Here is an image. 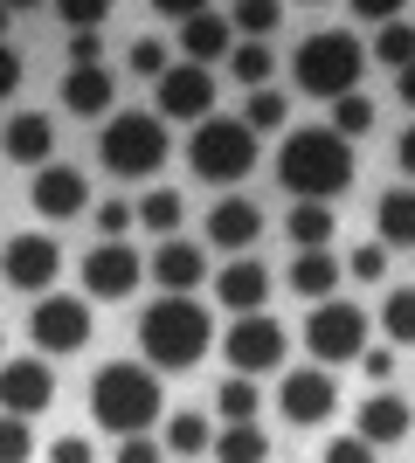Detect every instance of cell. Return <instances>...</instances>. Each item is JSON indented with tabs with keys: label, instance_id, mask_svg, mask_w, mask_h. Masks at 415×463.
Here are the masks:
<instances>
[{
	"label": "cell",
	"instance_id": "1",
	"mask_svg": "<svg viewBox=\"0 0 415 463\" xmlns=\"http://www.w3.org/2000/svg\"><path fill=\"white\" fill-rule=\"evenodd\" d=\"M277 180L297 201H318L333 208V194L354 187V146L333 132V125H297L284 146H277Z\"/></svg>",
	"mask_w": 415,
	"mask_h": 463
},
{
	"label": "cell",
	"instance_id": "2",
	"mask_svg": "<svg viewBox=\"0 0 415 463\" xmlns=\"http://www.w3.org/2000/svg\"><path fill=\"white\" fill-rule=\"evenodd\" d=\"M208 346H215V318H208V305H194V298H159V305L138 311V353H146L153 373L201 367Z\"/></svg>",
	"mask_w": 415,
	"mask_h": 463
},
{
	"label": "cell",
	"instance_id": "3",
	"mask_svg": "<svg viewBox=\"0 0 415 463\" xmlns=\"http://www.w3.org/2000/svg\"><path fill=\"white\" fill-rule=\"evenodd\" d=\"M90 415H98L104 436H153V422H166V394H159V373L146 360H111L90 381Z\"/></svg>",
	"mask_w": 415,
	"mask_h": 463
},
{
	"label": "cell",
	"instance_id": "4",
	"mask_svg": "<svg viewBox=\"0 0 415 463\" xmlns=\"http://www.w3.org/2000/svg\"><path fill=\"white\" fill-rule=\"evenodd\" d=\"M291 77H297L305 97L339 104V97H354L360 77H367V49H360L346 28H312V35L297 42V56H291Z\"/></svg>",
	"mask_w": 415,
	"mask_h": 463
},
{
	"label": "cell",
	"instance_id": "5",
	"mask_svg": "<svg viewBox=\"0 0 415 463\" xmlns=\"http://www.w3.org/2000/svg\"><path fill=\"white\" fill-rule=\"evenodd\" d=\"M166 153H174V138H166L159 111H111V118H104V138H98L104 174H118V180H153L159 166H166Z\"/></svg>",
	"mask_w": 415,
	"mask_h": 463
},
{
	"label": "cell",
	"instance_id": "6",
	"mask_svg": "<svg viewBox=\"0 0 415 463\" xmlns=\"http://www.w3.org/2000/svg\"><path fill=\"white\" fill-rule=\"evenodd\" d=\"M187 166L208 187H236V180L257 174V132L242 118H201L194 138H187Z\"/></svg>",
	"mask_w": 415,
	"mask_h": 463
},
{
	"label": "cell",
	"instance_id": "7",
	"mask_svg": "<svg viewBox=\"0 0 415 463\" xmlns=\"http://www.w3.org/2000/svg\"><path fill=\"white\" fill-rule=\"evenodd\" d=\"M367 332H374V326H367V311H360V305L325 298V305H312V318H305V353L333 373V367H346V360L367 353Z\"/></svg>",
	"mask_w": 415,
	"mask_h": 463
},
{
	"label": "cell",
	"instance_id": "8",
	"mask_svg": "<svg viewBox=\"0 0 415 463\" xmlns=\"http://www.w3.org/2000/svg\"><path fill=\"white\" fill-rule=\"evenodd\" d=\"M284 353H291V332L277 326L270 311L229 318V332H222V360H229V373H242V381H257V373H277V367H284Z\"/></svg>",
	"mask_w": 415,
	"mask_h": 463
},
{
	"label": "cell",
	"instance_id": "9",
	"mask_svg": "<svg viewBox=\"0 0 415 463\" xmlns=\"http://www.w3.org/2000/svg\"><path fill=\"white\" fill-rule=\"evenodd\" d=\"M90 332H98L90 305H83V298H62V290L35 298V311H28V339H35L42 360H70V353H83V346H90Z\"/></svg>",
	"mask_w": 415,
	"mask_h": 463
},
{
	"label": "cell",
	"instance_id": "10",
	"mask_svg": "<svg viewBox=\"0 0 415 463\" xmlns=\"http://www.w3.org/2000/svg\"><path fill=\"white\" fill-rule=\"evenodd\" d=\"M159 90V125H201V118H215V70H194V62H174L166 77L153 83Z\"/></svg>",
	"mask_w": 415,
	"mask_h": 463
},
{
	"label": "cell",
	"instance_id": "11",
	"mask_svg": "<svg viewBox=\"0 0 415 463\" xmlns=\"http://www.w3.org/2000/svg\"><path fill=\"white\" fill-rule=\"evenodd\" d=\"M277 408L291 429H318L325 415H339V381L325 367H291L277 381Z\"/></svg>",
	"mask_w": 415,
	"mask_h": 463
},
{
	"label": "cell",
	"instance_id": "12",
	"mask_svg": "<svg viewBox=\"0 0 415 463\" xmlns=\"http://www.w3.org/2000/svg\"><path fill=\"white\" fill-rule=\"evenodd\" d=\"M62 277V250H56V235H14L7 250H0V284H14V290H35V298H49V284Z\"/></svg>",
	"mask_w": 415,
	"mask_h": 463
},
{
	"label": "cell",
	"instance_id": "13",
	"mask_svg": "<svg viewBox=\"0 0 415 463\" xmlns=\"http://www.w3.org/2000/svg\"><path fill=\"white\" fill-rule=\"evenodd\" d=\"M49 402H56V373H49V360H0V415L35 422Z\"/></svg>",
	"mask_w": 415,
	"mask_h": 463
},
{
	"label": "cell",
	"instance_id": "14",
	"mask_svg": "<svg viewBox=\"0 0 415 463\" xmlns=\"http://www.w3.org/2000/svg\"><path fill=\"white\" fill-rule=\"evenodd\" d=\"M138 277H146V263H138L125 242H98V250H83V298H104V305H118V298H132Z\"/></svg>",
	"mask_w": 415,
	"mask_h": 463
},
{
	"label": "cell",
	"instance_id": "15",
	"mask_svg": "<svg viewBox=\"0 0 415 463\" xmlns=\"http://www.w3.org/2000/svg\"><path fill=\"white\" fill-rule=\"evenodd\" d=\"M153 284H159V298H194L201 284H208V250H194V242H180V235H166L153 250Z\"/></svg>",
	"mask_w": 415,
	"mask_h": 463
},
{
	"label": "cell",
	"instance_id": "16",
	"mask_svg": "<svg viewBox=\"0 0 415 463\" xmlns=\"http://www.w3.org/2000/svg\"><path fill=\"white\" fill-rule=\"evenodd\" d=\"M208 284H215V305H229V318H250V311H263V298H270V270H263L257 256H229Z\"/></svg>",
	"mask_w": 415,
	"mask_h": 463
},
{
	"label": "cell",
	"instance_id": "17",
	"mask_svg": "<svg viewBox=\"0 0 415 463\" xmlns=\"http://www.w3.org/2000/svg\"><path fill=\"white\" fill-rule=\"evenodd\" d=\"M28 201H35V214H42V222H70V214H83V208H90V180H83L77 166L49 159V166L35 174V194H28Z\"/></svg>",
	"mask_w": 415,
	"mask_h": 463
},
{
	"label": "cell",
	"instance_id": "18",
	"mask_svg": "<svg viewBox=\"0 0 415 463\" xmlns=\"http://www.w3.org/2000/svg\"><path fill=\"white\" fill-rule=\"evenodd\" d=\"M367 449H381V443H409L415 436V408L401 402L395 387H374L367 402H360V429H354Z\"/></svg>",
	"mask_w": 415,
	"mask_h": 463
},
{
	"label": "cell",
	"instance_id": "19",
	"mask_svg": "<svg viewBox=\"0 0 415 463\" xmlns=\"http://www.w3.org/2000/svg\"><path fill=\"white\" fill-rule=\"evenodd\" d=\"M0 153H7V166H49L56 159V118L49 111H21L7 118V132H0Z\"/></svg>",
	"mask_w": 415,
	"mask_h": 463
},
{
	"label": "cell",
	"instance_id": "20",
	"mask_svg": "<svg viewBox=\"0 0 415 463\" xmlns=\"http://www.w3.org/2000/svg\"><path fill=\"white\" fill-rule=\"evenodd\" d=\"M257 235H263V208H257V201L229 194V201H215V208H208V250L242 256V250H257Z\"/></svg>",
	"mask_w": 415,
	"mask_h": 463
},
{
	"label": "cell",
	"instance_id": "21",
	"mask_svg": "<svg viewBox=\"0 0 415 463\" xmlns=\"http://www.w3.org/2000/svg\"><path fill=\"white\" fill-rule=\"evenodd\" d=\"M180 49H187V62H194V70H215V62L236 49V28H229V14H222V7H201V14L180 21Z\"/></svg>",
	"mask_w": 415,
	"mask_h": 463
},
{
	"label": "cell",
	"instance_id": "22",
	"mask_svg": "<svg viewBox=\"0 0 415 463\" xmlns=\"http://www.w3.org/2000/svg\"><path fill=\"white\" fill-rule=\"evenodd\" d=\"M62 111L70 118H111V104H118V83H111V70L104 62H90V70H62Z\"/></svg>",
	"mask_w": 415,
	"mask_h": 463
},
{
	"label": "cell",
	"instance_id": "23",
	"mask_svg": "<svg viewBox=\"0 0 415 463\" xmlns=\"http://www.w3.org/2000/svg\"><path fill=\"white\" fill-rule=\"evenodd\" d=\"M374 242L381 250H415V187H388L374 201Z\"/></svg>",
	"mask_w": 415,
	"mask_h": 463
},
{
	"label": "cell",
	"instance_id": "24",
	"mask_svg": "<svg viewBox=\"0 0 415 463\" xmlns=\"http://www.w3.org/2000/svg\"><path fill=\"white\" fill-rule=\"evenodd\" d=\"M339 277H346V263H339L333 250H297V256H291V290H297V298H312V305H325V298H333Z\"/></svg>",
	"mask_w": 415,
	"mask_h": 463
},
{
	"label": "cell",
	"instance_id": "25",
	"mask_svg": "<svg viewBox=\"0 0 415 463\" xmlns=\"http://www.w3.org/2000/svg\"><path fill=\"white\" fill-rule=\"evenodd\" d=\"M208 457L215 463H270V436H263L257 422H229L215 443H208Z\"/></svg>",
	"mask_w": 415,
	"mask_h": 463
},
{
	"label": "cell",
	"instance_id": "26",
	"mask_svg": "<svg viewBox=\"0 0 415 463\" xmlns=\"http://www.w3.org/2000/svg\"><path fill=\"white\" fill-rule=\"evenodd\" d=\"M284 235H291V250H333V208L297 201V208L284 214Z\"/></svg>",
	"mask_w": 415,
	"mask_h": 463
},
{
	"label": "cell",
	"instance_id": "27",
	"mask_svg": "<svg viewBox=\"0 0 415 463\" xmlns=\"http://www.w3.org/2000/svg\"><path fill=\"white\" fill-rule=\"evenodd\" d=\"M381 332H388V346H415V284H401V290H388L381 298Z\"/></svg>",
	"mask_w": 415,
	"mask_h": 463
},
{
	"label": "cell",
	"instance_id": "28",
	"mask_svg": "<svg viewBox=\"0 0 415 463\" xmlns=\"http://www.w3.org/2000/svg\"><path fill=\"white\" fill-rule=\"evenodd\" d=\"M208 443H215V429H208V415H166V443L159 449H174V457H208Z\"/></svg>",
	"mask_w": 415,
	"mask_h": 463
},
{
	"label": "cell",
	"instance_id": "29",
	"mask_svg": "<svg viewBox=\"0 0 415 463\" xmlns=\"http://www.w3.org/2000/svg\"><path fill=\"white\" fill-rule=\"evenodd\" d=\"M257 408H263L257 381H242V373H229V381L215 387V415H222V429H229V422H257Z\"/></svg>",
	"mask_w": 415,
	"mask_h": 463
},
{
	"label": "cell",
	"instance_id": "30",
	"mask_svg": "<svg viewBox=\"0 0 415 463\" xmlns=\"http://www.w3.org/2000/svg\"><path fill=\"white\" fill-rule=\"evenodd\" d=\"M374 62H381V70H395V77L415 62V28H409V14H401V21H388V28L374 35Z\"/></svg>",
	"mask_w": 415,
	"mask_h": 463
},
{
	"label": "cell",
	"instance_id": "31",
	"mask_svg": "<svg viewBox=\"0 0 415 463\" xmlns=\"http://www.w3.org/2000/svg\"><path fill=\"white\" fill-rule=\"evenodd\" d=\"M132 222H146V229L166 242V235L180 229V194H174V187H153V194H146V201L132 208Z\"/></svg>",
	"mask_w": 415,
	"mask_h": 463
},
{
	"label": "cell",
	"instance_id": "32",
	"mask_svg": "<svg viewBox=\"0 0 415 463\" xmlns=\"http://www.w3.org/2000/svg\"><path fill=\"white\" fill-rule=\"evenodd\" d=\"M229 28H236L242 42H263L270 28H284V7H277V0H242L236 14H229Z\"/></svg>",
	"mask_w": 415,
	"mask_h": 463
},
{
	"label": "cell",
	"instance_id": "33",
	"mask_svg": "<svg viewBox=\"0 0 415 463\" xmlns=\"http://www.w3.org/2000/svg\"><path fill=\"white\" fill-rule=\"evenodd\" d=\"M333 132L346 138V146H354L360 132H374V97H367V90H354V97H339V104H333Z\"/></svg>",
	"mask_w": 415,
	"mask_h": 463
},
{
	"label": "cell",
	"instance_id": "34",
	"mask_svg": "<svg viewBox=\"0 0 415 463\" xmlns=\"http://www.w3.org/2000/svg\"><path fill=\"white\" fill-rule=\"evenodd\" d=\"M242 125H250V132H284V125H291V104H284V90H250V111H242Z\"/></svg>",
	"mask_w": 415,
	"mask_h": 463
},
{
	"label": "cell",
	"instance_id": "35",
	"mask_svg": "<svg viewBox=\"0 0 415 463\" xmlns=\"http://www.w3.org/2000/svg\"><path fill=\"white\" fill-rule=\"evenodd\" d=\"M229 62H236V83H250V90H263V83H270V70H277V56L263 49V42H236V49H229Z\"/></svg>",
	"mask_w": 415,
	"mask_h": 463
},
{
	"label": "cell",
	"instance_id": "36",
	"mask_svg": "<svg viewBox=\"0 0 415 463\" xmlns=\"http://www.w3.org/2000/svg\"><path fill=\"white\" fill-rule=\"evenodd\" d=\"M125 70H132V77H166V70H174V56H166V42L159 35H146V42H132V49H125Z\"/></svg>",
	"mask_w": 415,
	"mask_h": 463
},
{
	"label": "cell",
	"instance_id": "37",
	"mask_svg": "<svg viewBox=\"0 0 415 463\" xmlns=\"http://www.w3.org/2000/svg\"><path fill=\"white\" fill-rule=\"evenodd\" d=\"M56 21H62V28H77V35H98L104 21H111V7H104V0H62Z\"/></svg>",
	"mask_w": 415,
	"mask_h": 463
},
{
	"label": "cell",
	"instance_id": "38",
	"mask_svg": "<svg viewBox=\"0 0 415 463\" xmlns=\"http://www.w3.org/2000/svg\"><path fill=\"white\" fill-rule=\"evenodd\" d=\"M28 457H35V429L0 415V463H28Z\"/></svg>",
	"mask_w": 415,
	"mask_h": 463
},
{
	"label": "cell",
	"instance_id": "39",
	"mask_svg": "<svg viewBox=\"0 0 415 463\" xmlns=\"http://www.w3.org/2000/svg\"><path fill=\"white\" fill-rule=\"evenodd\" d=\"M346 270H354L360 284H388V250H381V242H360V250L346 256Z\"/></svg>",
	"mask_w": 415,
	"mask_h": 463
},
{
	"label": "cell",
	"instance_id": "40",
	"mask_svg": "<svg viewBox=\"0 0 415 463\" xmlns=\"http://www.w3.org/2000/svg\"><path fill=\"white\" fill-rule=\"evenodd\" d=\"M395 367H401V353H395V346H367V353H360V373H367L374 387L395 381Z\"/></svg>",
	"mask_w": 415,
	"mask_h": 463
},
{
	"label": "cell",
	"instance_id": "41",
	"mask_svg": "<svg viewBox=\"0 0 415 463\" xmlns=\"http://www.w3.org/2000/svg\"><path fill=\"white\" fill-rule=\"evenodd\" d=\"M125 229H132V208H125V201H98V235L104 242H125Z\"/></svg>",
	"mask_w": 415,
	"mask_h": 463
},
{
	"label": "cell",
	"instance_id": "42",
	"mask_svg": "<svg viewBox=\"0 0 415 463\" xmlns=\"http://www.w3.org/2000/svg\"><path fill=\"white\" fill-rule=\"evenodd\" d=\"M318 463H374V449L360 443V436H333V443H325V457Z\"/></svg>",
	"mask_w": 415,
	"mask_h": 463
},
{
	"label": "cell",
	"instance_id": "43",
	"mask_svg": "<svg viewBox=\"0 0 415 463\" xmlns=\"http://www.w3.org/2000/svg\"><path fill=\"white\" fill-rule=\"evenodd\" d=\"M49 463H98V449L83 443V436H56V443H49Z\"/></svg>",
	"mask_w": 415,
	"mask_h": 463
},
{
	"label": "cell",
	"instance_id": "44",
	"mask_svg": "<svg viewBox=\"0 0 415 463\" xmlns=\"http://www.w3.org/2000/svg\"><path fill=\"white\" fill-rule=\"evenodd\" d=\"M21 90V56H14V42H0V104Z\"/></svg>",
	"mask_w": 415,
	"mask_h": 463
},
{
	"label": "cell",
	"instance_id": "45",
	"mask_svg": "<svg viewBox=\"0 0 415 463\" xmlns=\"http://www.w3.org/2000/svg\"><path fill=\"white\" fill-rule=\"evenodd\" d=\"M159 457H166V449H159L153 436H125L118 443V463H159Z\"/></svg>",
	"mask_w": 415,
	"mask_h": 463
},
{
	"label": "cell",
	"instance_id": "46",
	"mask_svg": "<svg viewBox=\"0 0 415 463\" xmlns=\"http://www.w3.org/2000/svg\"><path fill=\"white\" fill-rule=\"evenodd\" d=\"M90 62H104V42L98 35H70V70H90Z\"/></svg>",
	"mask_w": 415,
	"mask_h": 463
},
{
	"label": "cell",
	"instance_id": "47",
	"mask_svg": "<svg viewBox=\"0 0 415 463\" xmlns=\"http://www.w3.org/2000/svg\"><path fill=\"white\" fill-rule=\"evenodd\" d=\"M354 21H381V28H388V21H401V0H360Z\"/></svg>",
	"mask_w": 415,
	"mask_h": 463
},
{
	"label": "cell",
	"instance_id": "48",
	"mask_svg": "<svg viewBox=\"0 0 415 463\" xmlns=\"http://www.w3.org/2000/svg\"><path fill=\"white\" fill-rule=\"evenodd\" d=\"M395 174L415 180V125H401V138H395Z\"/></svg>",
	"mask_w": 415,
	"mask_h": 463
},
{
	"label": "cell",
	"instance_id": "49",
	"mask_svg": "<svg viewBox=\"0 0 415 463\" xmlns=\"http://www.w3.org/2000/svg\"><path fill=\"white\" fill-rule=\"evenodd\" d=\"M187 14H201V0H159V21H187Z\"/></svg>",
	"mask_w": 415,
	"mask_h": 463
},
{
	"label": "cell",
	"instance_id": "50",
	"mask_svg": "<svg viewBox=\"0 0 415 463\" xmlns=\"http://www.w3.org/2000/svg\"><path fill=\"white\" fill-rule=\"evenodd\" d=\"M395 97H401V104H409V111H415V62H409V70H401V77H395Z\"/></svg>",
	"mask_w": 415,
	"mask_h": 463
},
{
	"label": "cell",
	"instance_id": "51",
	"mask_svg": "<svg viewBox=\"0 0 415 463\" xmlns=\"http://www.w3.org/2000/svg\"><path fill=\"white\" fill-rule=\"evenodd\" d=\"M7 28H14V7H0V42H7Z\"/></svg>",
	"mask_w": 415,
	"mask_h": 463
},
{
	"label": "cell",
	"instance_id": "52",
	"mask_svg": "<svg viewBox=\"0 0 415 463\" xmlns=\"http://www.w3.org/2000/svg\"><path fill=\"white\" fill-rule=\"evenodd\" d=\"M0 346H7V339H0Z\"/></svg>",
	"mask_w": 415,
	"mask_h": 463
}]
</instances>
